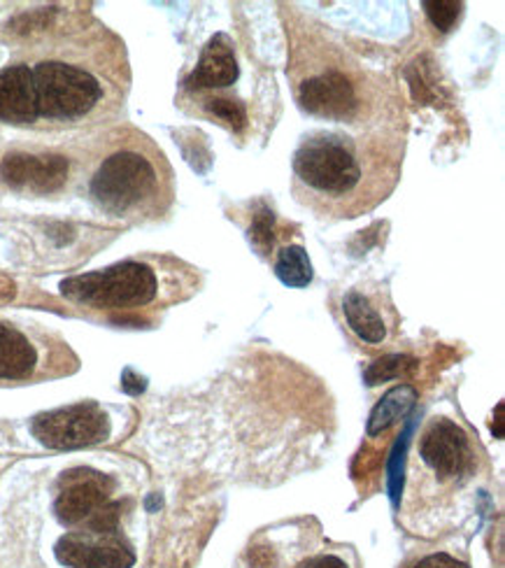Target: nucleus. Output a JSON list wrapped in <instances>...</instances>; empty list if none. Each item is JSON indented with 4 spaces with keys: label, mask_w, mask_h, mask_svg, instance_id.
Instances as JSON below:
<instances>
[{
    "label": "nucleus",
    "mask_w": 505,
    "mask_h": 568,
    "mask_svg": "<svg viewBox=\"0 0 505 568\" xmlns=\"http://www.w3.org/2000/svg\"><path fill=\"white\" fill-rule=\"evenodd\" d=\"M29 68L36 126H80L110 116L124 101V44L105 27L78 29L33 47Z\"/></svg>",
    "instance_id": "obj_1"
},
{
    "label": "nucleus",
    "mask_w": 505,
    "mask_h": 568,
    "mask_svg": "<svg viewBox=\"0 0 505 568\" xmlns=\"http://www.w3.org/2000/svg\"><path fill=\"white\" fill-rule=\"evenodd\" d=\"M294 192L322 215L356 217L387 199L398 180L401 156L382 135L315 131L294 154Z\"/></svg>",
    "instance_id": "obj_2"
},
{
    "label": "nucleus",
    "mask_w": 505,
    "mask_h": 568,
    "mask_svg": "<svg viewBox=\"0 0 505 568\" xmlns=\"http://www.w3.org/2000/svg\"><path fill=\"white\" fill-rule=\"evenodd\" d=\"M483 476L485 453L475 436L450 417H431L407 462L403 525L422 536L459 527Z\"/></svg>",
    "instance_id": "obj_3"
},
{
    "label": "nucleus",
    "mask_w": 505,
    "mask_h": 568,
    "mask_svg": "<svg viewBox=\"0 0 505 568\" xmlns=\"http://www.w3.org/2000/svg\"><path fill=\"white\" fill-rule=\"evenodd\" d=\"M196 273L173 256H135L93 271L72 275L59 284V294L82 311L138 313L144 307H165L196 292Z\"/></svg>",
    "instance_id": "obj_4"
},
{
    "label": "nucleus",
    "mask_w": 505,
    "mask_h": 568,
    "mask_svg": "<svg viewBox=\"0 0 505 568\" xmlns=\"http://www.w3.org/2000/svg\"><path fill=\"white\" fill-rule=\"evenodd\" d=\"M89 196L117 220H152L173 203V171L150 138L131 133L114 140L93 163Z\"/></svg>",
    "instance_id": "obj_5"
},
{
    "label": "nucleus",
    "mask_w": 505,
    "mask_h": 568,
    "mask_svg": "<svg viewBox=\"0 0 505 568\" xmlns=\"http://www.w3.org/2000/svg\"><path fill=\"white\" fill-rule=\"evenodd\" d=\"M292 78L299 105L324 122L358 124L371 108L373 89L364 70L329 47L312 52L299 47Z\"/></svg>",
    "instance_id": "obj_6"
},
{
    "label": "nucleus",
    "mask_w": 505,
    "mask_h": 568,
    "mask_svg": "<svg viewBox=\"0 0 505 568\" xmlns=\"http://www.w3.org/2000/svg\"><path fill=\"white\" fill-rule=\"evenodd\" d=\"M78 368V354L52 331L0 317V385L57 381Z\"/></svg>",
    "instance_id": "obj_7"
},
{
    "label": "nucleus",
    "mask_w": 505,
    "mask_h": 568,
    "mask_svg": "<svg viewBox=\"0 0 505 568\" xmlns=\"http://www.w3.org/2000/svg\"><path fill=\"white\" fill-rule=\"evenodd\" d=\"M238 568H361V561L354 548L292 525L259 534Z\"/></svg>",
    "instance_id": "obj_8"
},
{
    "label": "nucleus",
    "mask_w": 505,
    "mask_h": 568,
    "mask_svg": "<svg viewBox=\"0 0 505 568\" xmlns=\"http://www.w3.org/2000/svg\"><path fill=\"white\" fill-rule=\"evenodd\" d=\"M129 424V410L103 406L99 400H82L33 417L31 434L47 449H78L117 440Z\"/></svg>",
    "instance_id": "obj_9"
},
{
    "label": "nucleus",
    "mask_w": 505,
    "mask_h": 568,
    "mask_svg": "<svg viewBox=\"0 0 505 568\" xmlns=\"http://www.w3.org/2000/svg\"><path fill=\"white\" fill-rule=\"evenodd\" d=\"M114 483L89 468L65 473L54 501V515L68 529H117L122 504L112 501Z\"/></svg>",
    "instance_id": "obj_10"
},
{
    "label": "nucleus",
    "mask_w": 505,
    "mask_h": 568,
    "mask_svg": "<svg viewBox=\"0 0 505 568\" xmlns=\"http://www.w3.org/2000/svg\"><path fill=\"white\" fill-rule=\"evenodd\" d=\"M54 557L65 568H133L138 559L119 527L70 529L57 540Z\"/></svg>",
    "instance_id": "obj_11"
},
{
    "label": "nucleus",
    "mask_w": 505,
    "mask_h": 568,
    "mask_svg": "<svg viewBox=\"0 0 505 568\" xmlns=\"http://www.w3.org/2000/svg\"><path fill=\"white\" fill-rule=\"evenodd\" d=\"M341 311L347 328L364 345L382 347L394 338L398 315L384 287H352L343 294Z\"/></svg>",
    "instance_id": "obj_12"
},
{
    "label": "nucleus",
    "mask_w": 505,
    "mask_h": 568,
    "mask_svg": "<svg viewBox=\"0 0 505 568\" xmlns=\"http://www.w3.org/2000/svg\"><path fill=\"white\" fill-rule=\"evenodd\" d=\"M0 180L19 192L52 194L68 180V159L57 154H8L0 163Z\"/></svg>",
    "instance_id": "obj_13"
},
{
    "label": "nucleus",
    "mask_w": 505,
    "mask_h": 568,
    "mask_svg": "<svg viewBox=\"0 0 505 568\" xmlns=\"http://www.w3.org/2000/svg\"><path fill=\"white\" fill-rule=\"evenodd\" d=\"M240 78V65L235 57V47L226 33H216L201 52L199 65L194 73H191L184 82V89L196 93H210V91H222L238 82Z\"/></svg>",
    "instance_id": "obj_14"
},
{
    "label": "nucleus",
    "mask_w": 505,
    "mask_h": 568,
    "mask_svg": "<svg viewBox=\"0 0 505 568\" xmlns=\"http://www.w3.org/2000/svg\"><path fill=\"white\" fill-rule=\"evenodd\" d=\"M0 122L12 126H36L29 68L23 61H14L0 70Z\"/></svg>",
    "instance_id": "obj_15"
},
{
    "label": "nucleus",
    "mask_w": 505,
    "mask_h": 568,
    "mask_svg": "<svg viewBox=\"0 0 505 568\" xmlns=\"http://www.w3.org/2000/svg\"><path fill=\"white\" fill-rule=\"evenodd\" d=\"M417 404V389L413 385H396L387 394H384L375 408L368 415L366 422V436L368 438H382L390 434L394 426H398Z\"/></svg>",
    "instance_id": "obj_16"
},
{
    "label": "nucleus",
    "mask_w": 505,
    "mask_h": 568,
    "mask_svg": "<svg viewBox=\"0 0 505 568\" xmlns=\"http://www.w3.org/2000/svg\"><path fill=\"white\" fill-rule=\"evenodd\" d=\"M275 275L284 287L303 290L312 282V262L301 245H284L275 258Z\"/></svg>",
    "instance_id": "obj_17"
},
{
    "label": "nucleus",
    "mask_w": 505,
    "mask_h": 568,
    "mask_svg": "<svg viewBox=\"0 0 505 568\" xmlns=\"http://www.w3.org/2000/svg\"><path fill=\"white\" fill-rule=\"evenodd\" d=\"M203 108L210 116H214L216 122H224L226 126H231L235 131H243L248 126V110L240 101L214 97V99H208L203 103Z\"/></svg>",
    "instance_id": "obj_18"
},
{
    "label": "nucleus",
    "mask_w": 505,
    "mask_h": 568,
    "mask_svg": "<svg viewBox=\"0 0 505 568\" xmlns=\"http://www.w3.org/2000/svg\"><path fill=\"white\" fill-rule=\"evenodd\" d=\"M424 12L431 19V23L443 33L452 31L456 19L464 12V3H456V0H426Z\"/></svg>",
    "instance_id": "obj_19"
},
{
    "label": "nucleus",
    "mask_w": 505,
    "mask_h": 568,
    "mask_svg": "<svg viewBox=\"0 0 505 568\" xmlns=\"http://www.w3.org/2000/svg\"><path fill=\"white\" fill-rule=\"evenodd\" d=\"M411 366H413V359L401 357V354H392V357H384L375 362L371 368H366V383L373 387L380 383L394 381V377H401V373H405Z\"/></svg>",
    "instance_id": "obj_20"
},
{
    "label": "nucleus",
    "mask_w": 505,
    "mask_h": 568,
    "mask_svg": "<svg viewBox=\"0 0 505 568\" xmlns=\"http://www.w3.org/2000/svg\"><path fill=\"white\" fill-rule=\"evenodd\" d=\"M401 568H471V566L462 557L445 550H436V552H424L420 557L407 559Z\"/></svg>",
    "instance_id": "obj_21"
},
{
    "label": "nucleus",
    "mask_w": 505,
    "mask_h": 568,
    "mask_svg": "<svg viewBox=\"0 0 505 568\" xmlns=\"http://www.w3.org/2000/svg\"><path fill=\"white\" fill-rule=\"evenodd\" d=\"M122 387L127 394L131 396H138L144 392V387H148V383H144V377H138L131 368L124 371V377H122Z\"/></svg>",
    "instance_id": "obj_22"
}]
</instances>
